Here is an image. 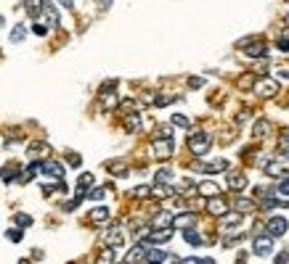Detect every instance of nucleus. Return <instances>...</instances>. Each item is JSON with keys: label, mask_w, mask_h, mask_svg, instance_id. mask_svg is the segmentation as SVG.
<instances>
[{"label": "nucleus", "mask_w": 289, "mask_h": 264, "mask_svg": "<svg viewBox=\"0 0 289 264\" xmlns=\"http://www.w3.org/2000/svg\"><path fill=\"white\" fill-rule=\"evenodd\" d=\"M210 146H212V135L207 130H194L189 135V150L194 156H204L210 150Z\"/></svg>", "instance_id": "1"}, {"label": "nucleus", "mask_w": 289, "mask_h": 264, "mask_svg": "<svg viewBox=\"0 0 289 264\" xmlns=\"http://www.w3.org/2000/svg\"><path fill=\"white\" fill-rule=\"evenodd\" d=\"M239 48L244 50L249 58H263L268 53V45L263 37H244V40H239Z\"/></svg>", "instance_id": "2"}, {"label": "nucleus", "mask_w": 289, "mask_h": 264, "mask_svg": "<svg viewBox=\"0 0 289 264\" xmlns=\"http://www.w3.org/2000/svg\"><path fill=\"white\" fill-rule=\"evenodd\" d=\"M263 172L268 177H284L289 174V156H273L263 164Z\"/></svg>", "instance_id": "3"}, {"label": "nucleus", "mask_w": 289, "mask_h": 264, "mask_svg": "<svg viewBox=\"0 0 289 264\" xmlns=\"http://www.w3.org/2000/svg\"><path fill=\"white\" fill-rule=\"evenodd\" d=\"M152 154H154V158H160V162L170 158V156L175 154V143H173V138H157L154 143H152Z\"/></svg>", "instance_id": "4"}, {"label": "nucleus", "mask_w": 289, "mask_h": 264, "mask_svg": "<svg viewBox=\"0 0 289 264\" xmlns=\"http://www.w3.org/2000/svg\"><path fill=\"white\" fill-rule=\"evenodd\" d=\"M255 92L260 98H273L276 92H278V82L276 80H271V77H265V80H257V84H255Z\"/></svg>", "instance_id": "5"}, {"label": "nucleus", "mask_w": 289, "mask_h": 264, "mask_svg": "<svg viewBox=\"0 0 289 264\" xmlns=\"http://www.w3.org/2000/svg\"><path fill=\"white\" fill-rule=\"evenodd\" d=\"M289 222L284 220V216H271V220L265 222V232L271 235V238H281V235L286 232Z\"/></svg>", "instance_id": "6"}, {"label": "nucleus", "mask_w": 289, "mask_h": 264, "mask_svg": "<svg viewBox=\"0 0 289 264\" xmlns=\"http://www.w3.org/2000/svg\"><path fill=\"white\" fill-rule=\"evenodd\" d=\"M252 251L257 254V256H268V254H271L273 251V238H271V235H257V238L252 240Z\"/></svg>", "instance_id": "7"}, {"label": "nucleus", "mask_w": 289, "mask_h": 264, "mask_svg": "<svg viewBox=\"0 0 289 264\" xmlns=\"http://www.w3.org/2000/svg\"><path fill=\"white\" fill-rule=\"evenodd\" d=\"M40 172L53 177V180H61V177H64V166L59 162H53V158H43V162H40Z\"/></svg>", "instance_id": "8"}, {"label": "nucleus", "mask_w": 289, "mask_h": 264, "mask_svg": "<svg viewBox=\"0 0 289 264\" xmlns=\"http://www.w3.org/2000/svg\"><path fill=\"white\" fill-rule=\"evenodd\" d=\"M207 212L212 216H226L228 214V201L223 196H215V198H207Z\"/></svg>", "instance_id": "9"}, {"label": "nucleus", "mask_w": 289, "mask_h": 264, "mask_svg": "<svg viewBox=\"0 0 289 264\" xmlns=\"http://www.w3.org/2000/svg\"><path fill=\"white\" fill-rule=\"evenodd\" d=\"M173 230L175 228H165V230H152L149 232V238H143V243H152V246H162L173 238Z\"/></svg>", "instance_id": "10"}, {"label": "nucleus", "mask_w": 289, "mask_h": 264, "mask_svg": "<svg viewBox=\"0 0 289 264\" xmlns=\"http://www.w3.org/2000/svg\"><path fill=\"white\" fill-rule=\"evenodd\" d=\"M194 169H197V172L212 174V172H223V169H228V162H226V158H215V162H210V164H194Z\"/></svg>", "instance_id": "11"}, {"label": "nucleus", "mask_w": 289, "mask_h": 264, "mask_svg": "<svg viewBox=\"0 0 289 264\" xmlns=\"http://www.w3.org/2000/svg\"><path fill=\"white\" fill-rule=\"evenodd\" d=\"M106 169H109L114 177H127V174H130V164L125 162V158H114V162H109Z\"/></svg>", "instance_id": "12"}, {"label": "nucleus", "mask_w": 289, "mask_h": 264, "mask_svg": "<svg viewBox=\"0 0 289 264\" xmlns=\"http://www.w3.org/2000/svg\"><path fill=\"white\" fill-rule=\"evenodd\" d=\"M173 216L167 214V212H160V214H154V220H152V230H165V228H173Z\"/></svg>", "instance_id": "13"}, {"label": "nucleus", "mask_w": 289, "mask_h": 264, "mask_svg": "<svg viewBox=\"0 0 289 264\" xmlns=\"http://www.w3.org/2000/svg\"><path fill=\"white\" fill-rule=\"evenodd\" d=\"M197 193H202V196H207V198H215V196H220V188L212 182V180H204V182H199L197 185Z\"/></svg>", "instance_id": "14"}, {"label": "nucleus", "mask_w": 289, "mask_h": 264, "mask_svg": "<svg viewBox=\"0 0 289 264\" xmlns=\"http://www.w3.org/2000/svg\"><path fill=\"white\" fill-rule=\"evenodd\" d=\"M271 130H273V127H271V122H268V119H257V122H255V127H252V138L260 140V138H265Z\"/></svg>", "instance_id": "15"}, {"label": "nucleus", "mask_w": 289, "mask_h": 264, "mask_svg": "<svg viewBox=\"0 0 289 264\" xmlns=\"http://www.w3.org/2000/svg\"><path fill=\"white\" fill-rule=\"evenodd\" d=\"M146 251H149V248H146V243H138V246H133V248L127 251V256H125V259H127L130 264H133V262H143V259H146Z\"/></svg>", "instance_id": "16"}, {"label": "nucleus", "mask_w": 289, "mask_h": 264, "mask_svg": "<svg viewBox=\"0 0 289 264\" xmlns=\"http://www.w3.org/2000/svg\"><path fill=\"white\" fill-rule=\"evenodd\" d=\"M228 188H231V190H244V188H247V177L241 172H231L228 174Z\"/></svg>", "instance_id": "17"}, {"label": "nucleus", "mask_w": 289, "mask_h": 264, "mask_svg": "<svg viewBox=\"0 0 289 264\" xmlns=\"http://www.w3.org/2000/svg\"><path fill=\"white\" fill-rule=\"evenodd\" d=\"M197 222V214H191V212H186L181 216H175V222H173V228H181V230H189L191 224Z\"/></svg>", "instance_id": "18"}, {"label": "nucleus", "mask_w": 289, "mask_h": 264, "mask_svg": "<svg viewBox=\"0 0 289 264\" xmlns=\"http://www.w3.org/2000/svg\"><path fill=\"white\" fill-rule=\"evenodd\" d=\"M104 240H106V246H111V248L122 246V240H125V238H122V230H119V228H111V230L106 232Z\"/></svg>", "instance_id": "19"}, {"label": "nucleus", "mask_w": 289, "mask_h": 264, "mask_svg": "<svg viewBox=\"0 0 289 264\" xmlns=\"http://www.w3.org/2000/svg\"><path fill=\"white\" fill-rule=\"evenodd\" d=\"M167 259H173V256H167L165 251H157V248H149L146 251V264H162V262H167Z\"/></svg>", "instance_id": "20"}, {"label": "nucleus", "mask_w": 289, "mask_h": 264, "mask_svg": "<svg viewBox=\"0 0 289 264\" xmlns=\"http://www.w3.org/2000/svg\"><path fill=\"white\" fill-rule=\"evenodd\" d=\"M88 216H90L93 224H104V222H109V209L106 206H98V209H93Z\"/></svg>", "instance_id": "21"}, {"label": "nucleus", "mask_w": 289, "mask_h": 264, "mask_svg": "<svg viewBox=\"0 0 289 264\" xmlns=\"http://www.w3.org/2000/svg\"><path fill=\"white\" fill-rule=\"evenodd\" d=\"M255 84H257V74L255 72H247V74L239 77V88L241 90H255Z\"/></svg>", "instance_id": "22"}, {"label": "nucleus", "mask_w": 289, "mask_h": 264, "mask_svg": "<svg viewBox=\"0 0 289 264\" xmlns=\"http://www.w3.org/2000/svg\"><path fill=\"white\" fill-rule=\"evenodd\" d=\"M43 14H45V18H48V26H59V14H56L53 3H48V0H45V6H43Z\"/></svg>", "instance_id": "23"}, {"label": "nucleus", "mask_w": 289, "mask_h": 264, "mask_svg": "<svg viewBox=\"0 0 289 264\" xmlns=\"http://www.w3.org/2000/svg\"><path fill=\"white\" fill-rule=\"evenodd\" d=\"M152 196L154 198H170V196H175V190L170 185H162V182H157L154 188H152Z\"/></svg>", "instance_id": "24"}, {"label": "nucleus", "mask_w": 289, "mask_h": 264, "mask_svg": "<svg viewBox=\"0 0 289 264\" xmlns=\"http://www.w3.org/2000/svg\"><path fill=\"white\" fill-rule=\"evenodd\" d=\"M24 6H27V14H30V16H37L43 11L45 0H24Z\"/></svg>", "instance_id": "25"}, {"label": "nucleus", "mask_w": 289, "mask_h": 264, "mask_svg": "<svg viewBox=\"0 0 289 264\" xmlns=\"http://www.w3.org/2000/svg\"><path fill=\"white\" fill-rule=\"evenodd\" d=\"M119 111H122L125 116H130V114H138V103H135L133 98H130V100H122V103H119Z\"/></svg>", "instance_id": "26"}, {"label": "nucleus", "mask_w": 289, "mask_h": 264, "mask_svg": "<svg viewBox=\"0 0 289 264\" xmlns=\"http://www.w3.org/2000/svg\"><path fill=\"white\" fill-rule=\"evenodd\" d=\"M183 235H186V243H189V246H202V243H204V240H202V235H199L197 230H191V228L186 230Z\"/></svg>", "instance_id": "27"}, {"label": "nucleus", "mask_w": 289, "mask_h": 264, "mask_svg": "<svg viewBox=\"0 0 289 264\" xmlns=\"http://www.w3.org/2000/svg\"><path fill=\"white\" fill-rule=\"evenodd\" d=\"M93 185V174H80L77 180V196H85V188Z\"/></svg>", "instance_id": "28"}, {"label": "nucleus", "mask_w": 289, "mask_h": 264, "mask_svg": "<svg viewBox=\"0 0 289 264\" xmlns=\"http://www.w3.org/2000/svg\"><path fill=\"white\" fill-rule=\"evenodd\" d=\"M133 198H138V201H146V198H152V188H149V185L133 188Z\"/></svg>", "instance_id": "29"}, {"label": "nucleus", "mask_w": 289, "mask_h": 264, "mask_svg": "<svg viewBox=\"0 0 289 264\" xmlns=\"http://www.w3.org/2000/svg\"><path fill=\"white\" fill-rule=\"evenodd\" d=\"M125 130L127 132H138V130H141V119H138V114H130L125 119Z\"/></svg>", "instance_id": "30"}, {"label": "nucleus", "mask_w": 289, "mask_h": 264, "mask_svg": "<svg viewBox=\"0 0 289 264\" xmlns=\"http://www.w3.org/2000/svg\"><path fill=\"white\" fill-rule=\"evenodd\" d=\"M255 209V201H249V198H236V212H252Z\"/></svg>", "instance_id": "31"}, {"label": "nucleus", "mask_w": 289, "mask_h": 264, "mask_svg": "<svg viewBox=\"0 0 289 264\" xmlns=\"http://www.w3.org/2000/svg\"><path fill=\"white\" fill-rule=\"evenodd\" d=\"M157 182H162V185L173 182V172L170 169H160V172H157Z\"/></svg>", "instance_id": "32"}, {"label": "nucleus", "mask_w": 289, "mask_h": 264, "mask_svg": "<svg viewBox=\"0 0 289 264\" xmlns=\"http://www.w3.org/2000/svg\"><path fill=\"white\" fill-rule=\"evenodd\" d=\"M111 259H114V248H104L101 251V256H98V264H111Z\"/></svg>", "instance_id": "33"}, {"label": "nucleus", "mask_w": 289, "mask_h": 264, "mask_svg": "<svg viewBox=\"0 0 289 264\" xmlns=\"http://www.w3.org/2000/svg\"><path fill=\"white\" fill-rule=\"evenodd\" d=\"M278 148L289 156V132H281V135H278Z\"/></svg>", "instance_id": "34"}, {"label": "nucleus", "mask_w": 289, "mask_h": 264, "mask_svg": "<svg viewBox=\"0 0 289 264\" xmlns=\"http://www.w3.org/2000/svg\"><path fill=\"white\" fill-rule=\"evenodd\" d=\"M16 224H19V228H30V224H32V216H30V214H16Z\"/></svg>", "instance_id": "35"}, {"label": "nucleus", "mask_w": 289, "mask_h": 264, "mask_svg": "<svg viewBox=\"0 0 289 264\" xmlns=\"http://www.w3.org/2000/svg\"><path fill=\"white\" fill-rule=\"evenodd\" d=\"M43 150L48 154V146H43V143H32V146H30V154H32V156H43Z\"/></svg>", "instance_id": "36"}, {"label": "nucleus", "mask_w": 289, "mask_h": 264, "mask_svg": "<svg viewBox=\"0 0 289 264\" xmlns=\"http://www.w3.org/2000/svg\"><path fill=\"white\" fill-rule=\"evenodd\" d=\"M27 34V30H24V24H19L16 26V30L11 32V42H19V40H22V37Z\"/></svg>", "instance_id": "37"}, {"label": "nucleus", "mask_w": 289, "mask_h": 264, "mask_svg": "<svg viewBox=\"0 0 289 264\" xmlns=\"http://www.w3.org/2000/svg\"><path fill=\"white\" fill-rule=\"evenodd\" d=\"M104 196H106V188H96V190H90V193H88L90 201H101Z\"/></svg>", "instance_id": "38"}, {"label": "nucleus", "mask_w": 289, "mask_h": 264, "mask_svg": "<svg viewBox=\"0 0 289 264\" xmlns=\"http://www.w3.org/2000/svg\"><path fill=\"white\" fill-rule=\"evenodd\" d=\"M173 124H175V127H189V124H191V122H189V119H186L183 114H173Z\"/></svg>", "instance_id": "39"}, {"label": "nucleus", "mask_w": 289, "mask_h": 264, "mask_svg": "<svg viewBox=\"0 0 289 264\" xmlns=\"http://www.w3.org/2000/svg\"><path fill=\"white\" fill-rule=\"evenodd\" d=\"M14 174H16V169H14V166H6V169H0V177H3L6 182H11V180H14Z\"/></svg>", "instance_id": "40"}, {"label": "nucleus", "mask_w": 289, "mask_h": 264, "mask_svg": "<svg viewBox=\"0 0 289 264\" xmlns=\"http://www.w3.org/2000/svg\"><path fill=\"white\" fill-rule=\"evenodd\" d=\"M278 196H289V177L278 180Z\"/></svg>", "instance_id": "41"}, {"label": "nucleus", "mask_w": 289, "mask_h": 264, "mask_svg": "<svg viewBox=\"0 0 289 264\" xmlns=\"http://www.w3.org/2000/svg\"><path fill=\"white\" fill-rule=\"evenodd\" d=\"M276 48L281 50V53H289V37H278V40H276Z\"/></svg>", "instance_id": "42"}, {"label": "nucleus", "mask_w": 289, "mask_h": 264, "mask_svg": "<svg viewBox=\"0 0 289 264\" xmlns=\"http://www.w3.org/2000/svg\"><path fill=\"white\" fill-rule=\"evenodd\" d=\"M249 116H252V114H249V108H244V111H239V114H236V124H244V122H247Z\"/></svg>", "instance_id": "43"}, {"label": "nucleus", "mask_w": 289, "mask_h": 264, "mask_svg": "<svg viewBox=\"0 0 289 264\" xmlns=\"http://www.w3.org/2000/svg\"><path fill=\"white\" fill-rule=\"evenodd\" d=\"M202 84H204V80H202V77H189V88H191V90L202 88Z\"/></svg>", "instance_id": "44"}, {"label": "nucleus", "mask_w": 289, "mask_h": 264, "mask_svg": "<svg viewBox=\"0 0 289 264\" xmlns=\"http://www.w3.org/2000/svg\"><path fill=\"white\" fill-rule=\"evenodd\" d=\"M157 138H173L170 127H160V130H157ZM157 138H154V140H157Z\"/></svg>", "instance_id": "45"}, {"label": "nucleus", "mask_w": 289, "mask_h": 264, "mask_svg": "<svg viewBox=\"0 0 289 264\" xmlns=\"http://www.w3.org/2000/svg\"><path fill=\"white\" fill-rule=\"evenodd\" d=\"M273 262H276V264H289V251H281Z\"/></svg>", "instance_id": "46"}, {"label": "nucleus", "mask_w": 289, "mask_h": 264, "mask_svg": "<svg viewBox=\"0 0 289 264\" xmlns=\"http://www.w3.org/2000/svg\"><path fill=\"white\" fill-rule=\"evenodd\" d=\"M67 162H69V166H80V164H82V158H80L77 154H69V158H67Z\"/></svg>", "instance_id": "47"}, {"label": "nucleus", "mask_w": 289, "mask_h": 264, "mask_svg": "<svg viewBox=\"0 0 289 264\" xmlns=\"http://www.w3.org/2000/svg\"><path fill=\"white\" fill-rule=\"evenodd\" d=\"M8 238H11L14 243H19V240H22V232H19V230H8Z\"/></svg>", "instance_id": "48"}, {"label": "nucleus", "mask_w": 289, "mask_h": 264, "mask_svg": "<svg viewBox=\"0 0 289 264\" xmlns=\"http://www.w3.org/2000/svg\"><path fill=\"white\" fill-rule=\"evenodd\" d=\"M45 32H48V26H43V24H35V34H45Z\"/></svg>", "instance_id": "49"}, {"label": "nucleus", "mask_w": 289, "mask_h": 264, "mask_svg": "<svg viewBox=\"0 0 289 264\" xmlns=\"http://www.w3.org/2000/svg\"><path fill=\"white\" fill-rule=\"evenodd\" d=\"M181 264H202V259H197V256H189V259H183Z\"/></svg>", "instance_id": "50"}, {"label": "nucleus", "mask_w": 289, "mask_h": 264, "mask_svg": "<svg viewBox=\"0 0 289 264\" xmlns=\"http://www.w3.org/2000/svg\"><path fill=\"white\" fill-rule=\"evenodd\" d=\"M202 264H215V259H207V256H204V259H202Z\"/></svg>", "instance_id": "51"}, {"label": "nucleus", "mask_w": 289, "mask_h": 264, "mask_svg": "<svg viewBox=\"0 0 289 264\" xmlns=\"http://www.w3.org/2000/svg\"><path fill=\"white\" fill-rule=\"evenodd\" d=\"M98 3H101V6H104V8H106V6H111V0H98Z\"/></svg>", "instance_id": "52"}, {"label": "nucleus", "mask_w": 289, "mask_h": 264, "mask_svg": "<svg viewBox=\"0 0 289 264\" xmlns=\"http://www.w3.org/2000/svg\"><path fill=\"white\" fill-rule=\"evenodd\" d=\"M61 6H67V8H72V0H61Z\"/></svg>", "instance_id": "53"}, {"label": "nucleus", "mask_w": 289, "mask_h": 264, "mask_svg": "<svg viewBox=\"0 0 289 264\" xmlns=\"http://www.w3.org/2000/svg\"><path fill=\"white\" fill-rule=\"evenodd\" d=\"M281 77H286V80H289V72H281Z\"/></svg>", "instance_id": "54"}, {"label": "nucleus", "mask_w": 289, "mask_h": 264, "mask_svg": "<svg viewBox=\"0 0 289 264\" xmlns=\"http://www.w3.org/2000/svg\"><path fill=\"white\" fill-rule=\"evenodd\" d=\"M284 24H289V14H286V16H284Z\"/></svg>", "instance_id": "55"}, {"label": "nucleus", "mask_w": 289, "mask_h": 264, "mask_svg": "<svg viewBox=\"0 0 289 264\" xmlns=\"http://www.w3.org/2000/svg\"><path fill=\"white\" fill-rule=\"evenodd\" d=\"M19 264H32V262H27V259H24V262H19Z\"/></svg>", "instance_id": "56"}, {"label": "nucleus", "mask_w": 289, "mask_h": 264, "mask_svg": "<svg viewBox=\"0 0 289 264\" xmlns=\"http://www.w3.org/2000/svg\"><path fill=\"white\" fill-rule=\"evenodd\" d=\"M0 24H3V14H0Z\"/></svg>", "instance_id": "57"}, {"label": "nucleus", "mask_w": 289, "mask_h": 264, "mask_svg": "<svg viewBox=\"0 0 289 264\" xmlns=\"http://www.w3.org/2000/svg\"><path fill=\"white\" fill-rule=\"evenodd\" d=\"M122 264H130V262H122Z\"/></svg>", "instance_id": "58"}]
</instances>
